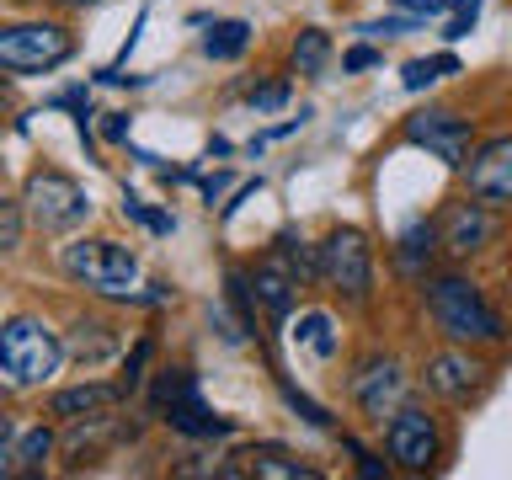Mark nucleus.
Wrapping results in <instances>:
<instances>
[{"label":"nucleus","mask_w":512,"mask_h":480,"mask_svg":"<svg viewBox=\"0 0 512 480\" xmlns=\"http://www.w3.org/2000/svg\"><path fill=\"white\" fill-rule=\"evenodd\" d=\"M128 123H134L128 112H102V139L107 144H128Z\"/></svg>","instance_id":"obj_35"},{"label":"nucleus","mask_w":512,"mask_h":480,"mask_svg":"<svg viewBox=\"0 0 512 480\" xmlns=\"http://www.w3.org/2000/svg\"><path fill=\"white\" fill-rule=\"evenodd\" d=\"M251 22H246V16H230V22H214V32H208V38H203V54L208 59H219V64H230V59H240V54H246V48H251Z\"/></svg>","instance_id":"obj_20"},{"label":"nucleus","mask_w":512,"mask_h":480,"mask_svg":"<svg viewBox=\"0 0 512 480\" xmlns=\"http://www.w3.org/2000/svg\"><path fill=\"white\" fill-rule=\"evenodd\" d=\"M112 347H118V336H112V326H102V320H75L70 342H64V352H70L75 363H86V368L112 358Z\"/></svg>","instance_id":"obj_19"},{"label":"nucleus","mask_w":512,"mask_h":480,"mask_svg":"<svg viewBox=\"0 0 512 480\" xmlns=\"http://www.w3.org/2000/svg\"><path fill=\"white\" fill-rule=\"evenodd\" d=\"M422 27H427L422 16L400 11V16H379V22H363L358 32H363V38H406V32H422Z\"/></svg>","instance_id":"obj_25"},{"label":"nucleus","mask_w":512,"mask_h":480,"mask_svg":"<svg viewBox=\"0 0 512 480\" xmlns=\"http://www.w3.org/2000/svg\"><path fill=\"white\" fill-rule=\"evenodd\" d=\"M251 288H256V310H262L272 326H283V320L294 315L299 283H294V272H288L278 256H267V262H256V267H251Z\"/></svg>","instance_id":"obj_14"},{"label":"nucleus","mask_w":512,"mask_h":480,"mask_svg":"<svg viewBox=\"0 0 512 480\" xmlns=\"http://www.w3.org/2000/svg\"><path fill=\"white\" fill-rule=\"evenodd\" d=\"M475 16H480V6H454V16H448V27H443V38H448V43H459V38H470V27H475Z\"/></svg>","instance_id":"obj_33"},{"label":"nucleus","mask_w":512,"mask_h":480,"mask_svg":"<svg viewBox=\"0 0 512 480\" xmlns=\"http://www.w3.org/2000/svg\"><path fill=\"white\" fill-rule=\"evenodd\" d=\"M224 187H230V171H214V176H203V198L214 203V198H224Z\"/></svg>","instance_id":"obj_36"},{"label":"nucleus","mask_w":512,"mask_h":480,"mask_svg":"<svg viewBox=\"0 0 512 480\" xmlns=\"http://www.w3.org/2000/svg\"><path fill=\"white\" fill-rule=\"evenodd\" d=\"M123 214L134 219V224H144V230H155V235H171V230H176V219H171V214H155V208H150V203H139L134 192H123Z\"/></svg>","instance_id":"obj_27"},{"label":"nucleus","mask_w":512,"mask_h":480,"mask_svg":"<svg viewBox=\"0 0 512 480\" xmlns=\"http://www.w3.org/2000/svg\"><path fill=\"white\" fill-rule=\"evenodd\" d=\"M272 256L294 272V283L299 288H315V283H326V267H320V246H310L299 230H278V240H272Z\"/></svg>","instance_id":"obj_17"},{"label":"nucleus","mask_w":512,"mask_h":480,"mask_svg":"<svg viewBox=\"0 0 512 480\" xmlns=\"http://www.w3.org/2000/svg\"><path fill=\"white\" fill-rule=\"evenodd\" d=\"M246 102H251V112H278L288 102V80H262V86L246 91Z\"/></svg>","instance_id":"obj_30"},{"label":"nucleus","mask_w":512,"mask_h":480,"mask_svg":"<svg viewBox=\"0 0 512 480\" xmlns=\"http://www.w3.org/2000/svg\"><path fill=\"white\" fill-rule=\"evenodd\" d=\"M422 384L438 400H448V406H464L470 395H480L491 384V368L480 363V358H470V347H443V352H432L427 358V368H422Z\"/></svg>","instance_id":"obj_11"},{"label":"nucleus","mask_w":512,"mask_h":480,"mask_svg":"<svg viewBox=\"0 0 512 480\" xmlns=\"http://www.w3.org/2000/svg\"><path fill=\"white\" fill-rule=\"evenodd\" d=\"M155 416H160V422H166L171 432H182V438H198V443H214V438H235V422H230V416H219V411H208L198 390L176 395L171 406H160Z\"/></svg>","instance_id":"obj_13"},{"label":"nucleus","mask_w":512,"mask_h":480,"mask_svg":"<svg viewBox=\"0 0 512 480\" xmlns=\"http://www.w3.org/2000/svg\"><path fill=\"white\" fill-rule=\"evenodd\" d=\"M390 6L395 11H411V16H422V22H427V16H443L454 0H390Z\"/></svg>","instance_id":"obj_34"},{"label":"nucleus","mask_w":512,"mask_h":480,"mask_svg":"<svg viewBox=\"0 0 512 480\" xmlns=\"http://www.w3.org/2000/svg\"><path fill=\"white\" fill-rule=\"evenodd\" d=\"M123 395V384H70V390H59L54 400H48V416L54 422H91V416L112 411Z\"/></svg>","instance_id":"obj_15"},{"label":"nucleus","mask_w":512,"mask_h":480,"mask_svg":"<svg viewBox=\"0 0 512 480\" xmlns=\"http://www.w3.org/2000/svg\"><path fill=\"white\" fill-rule=\"evenodd\" d=\"M443 251V240H438V224L432 219H416V224H406L400 230V240H395V267L406 272V278H427L432 272V256Z\"/></svg>","instance_id":"obj_16"},{"label":"nucleus","mask_w":512,"mask_h":480,"mask_svg":"<svg viewBox=\"0 0 512 480\" xmlns=\"http://www.w3.org/2000/svg\"><path fill=\"white\" fill-rule=\"evenodd\" d=\"M422 283H427L422 288L427 315L443 342H459V347H502L507 342V320L496 315V304L480 294L475 278H464V272H432Z\"/></svg>","instance_id":"obj_1"},{"label":"nucleus","mask_w":512,"mask_h":480,"mask_svg":"<svg viewBox=\"0 0 512 480\" xmlns=\"http://www.w3.org/2000/svg\"><path fill=\"white\" fill-rule=\"evenodd\" d=\"M294 342H299L304 352H315L320 363H331V358H336V320H331L326 310H304L299 326H294Z\"/></svg>","instance_id":"obj_21"},{"label":"nucleus","mask_w":512,"mask_h":480,"mask_svg":"<svg viewBox=\"0 0 512 480\" xmlns=\"http://www.w3.org/2000/svg\"><path fill=\"white\" fill-rule=\"evenodd\" d=\"M288 59H294V75H320L331 59V38L320 27H299L294 43H288Z\"/></svg>","instance_id":"obj_22"},{"label":"nucleus","mask_w":512,"mask_h":480,"mask_svg":"<svg viewBox=\"0 0 512 480\" xmlns=\"http://www.w3.org/2000/svg\"><path fill=\"white\" fill-rule=\"evenodd\" d=\"M64 363V342L38 315H11L0 326V368L11 384H48Z\"/></svg>","instance_id":"obj_3"},{"label":"nucleus","mask_w":512,"mask_h":480,"mask_svg":"<svg viewBox=\"0 0 512 480\" xmlns=\"http://www.w3.org/2000/svg\"><path fill=\"white\" fill-rule=\"evenodd\" d=\"M400 134H406V144H416V150L438 155L448 171H464V166H470V150H475V123H470V118H459V112H448V107L411 112Z\"/></svg>","instance_id":"obj_9"},{"label":"nucleus","mask_w":512,"mask_h":480,"mask_svg":"<svg viewBox=\"0 0 512 480\" xmlns=\"http://www.w3.org/2000/svg\"><path fill=\"white\" fill-rule=\"evenodd\" d=\"M342 448H347V454H352V459H358V475H363V480H384V475H390V470H395V464H390V459H379V454H368V448H363L358 438H347V432H342Z\"/></svg>","instance_id":"obj_28"},{"label":"nucleus","mask_w":512,"mask_h":480,"mask_svg":"<svg viewBox=\"0 0 512 480\" xmlns=\"http://www.w3.org/2000/svg\"><path fill=\"white\" fill-rule=\"evenodd\" d=\"M16 470V459H11V448H0V480H6Z\"/></svg>","instance_id":"obj_38"},{"label":"nucleus","mask_w":512,"mask_h":480,"mask_svg":"<svg viewBox=\"0 0 512 480\" xmlns=\"http://www.w3.org/2000/svg\"><path fill=\"white\" fill-rule=\"evenodd\" d=\"M16 246H22V203L0 198V251H16Z\"/></svg>","instance_id":"obj_29"},{"label":"nucleus","mask_w":512,"mask_h":480,"mask_svg":"<svg viewBox=\"0 0 512 480\" xmlns=\"http://www.w3.org/2000/svg\"><path fill=\"white\" fill-rule=\"evenodd\" d=\"M64 278H75L86 294L96 299H118V304H139V256L118 246V240H70L59 251Z\"/></svg>","instance_id":"obj_2"},{"label":"nucleus","mask_w":512,"mask_h":480,"mask_svg":"<svg viewBox=\"0 0 512 480\" xmlns=\"http://www.w3.org/2000/svg\"><path fill=\"white\" fill-rule=\"evenodd\" d=\"M246 475H256V480H315L320 470L315 464H304V459H294L288 448H278V443H262V448H246Z\"/></svg>","instance_id":"obj_18"},{"label":"nucleus","mask_w":512,"mask_h":480,"mask_svg":"<svg viewBox=\"0 0 512 480\" xmlns=\"http://www.w3.org/2000/svg\"><path fill=\"white\" fill-rule=\"evenodd\" d=\"M59 6H96V0H59Z\"/></svg>","instance_id":"obj_39"},{"label":"nucleus","mask_w":512,"mask_h":480,"mask_svg":"<svg viewBox=\"0 0 512 480\" xmlns=\"http://www.w3.org/2000/svg\"><path fill=\"white\" fill-rule=\"evenodd\" d=\"M384 454H390V464H395V470H406V475L438 470V459H443L438 416H432L427 406H416V400H406V406L384 422Z\"/></svg>","instance_id":"obj_6"},{"label":"nucleus","mask_w":512,"mask_h":480,"mask_svg":"<svg viewBox=\"0 0 512 480\" xmlns=\"http://www.w3.org/2000/svg\"><path fill=\"white\" fill-rule=\"evenodd\" d=\"M496 208L491 203H480V198H459V203H448L443 208V219H438V240H443V251L454 256V262H470V256H480L496 240Z\"/></svg>","instance_id":"obj_10"},{"label":"nucleus","mask_w":512,"mask_h":480,"mask_svg":"<svg viewBox=\"0 0 512 480\" xmlns=\"http://www.w3.org/2000/svg\"><path fill=\"white\" fill-rule=\"evenodd\" d=\"M150 352H155V336H139V342H134V352H128V358H123V395H134L139 390V384H144V363H150Z\"/></svg>","instance_id":"obj_26"},{"label":"nucleus","mask_w":512,"mask_h":480,"mask_svg":"<svg viewBox=\"0 0 512 480\" xmlns=\"http://www.w3.org/2000/svg\"><path fill=\"white\" fill-rule=\"evenodd\" d=\"M320 267H326V288L331 294H342L347 304H368L374 294V246H368L363 230H352V224H336V230L320 240Z\"/></svg>","instance_id":"obj_5"},{"label":"nucleus","mask_w":512,"mask_h":480,"mask_svg":"<svg viewBox=\"0 0 512 480\" xmlns=\"http://www.w3.org/2000/svg\"><path fill=\"white\" fill-rule=\"evenodd\" d=\"M48 454H54V432L48 427H32V432H22V438H16V448H11V459H16V470H43L48 464Z\"/></svg>","instance_id":"obj_23"},{"label":"nucleus","mask_w":512,"mask_h":480,"mask_svg":"<svg viewBox=\"0 0 512 480\" xmlns=\"http://www.w3.org/2000/svg\"><path fill=\"white\" fill-rule=\"evenodd\" d=\"M347 390H352V406H358L368 422L384 427L400 406H406L411 379H406V368H400V358H390V352H368V358L352 368Z\"/></svg>","instance_id":"obj_8"},{"label":"nucleus","mask_w":512,"mask_h":480,"mask_svg":"<svg viewBox=\"0 0 512 480\" xmlns=\"http://www.w3.org/2000/svg\"><path fill=\"white\" fill-rule=\"evenodd\" d=\"M278 395L288 400V411H299L310 427H331V411H326V406H315V400L304 395V390H294V384H288L283 374H278Z\"/></svg>","instance_id":"obj_24"},{"label":"nucleus","mask_w":512,"mask_h":480,"mask_svg":"<svg viewBox=\"0 0 512 480\" xmlns=\"http://www.w3.org/2000/svg\"><path fill=\"white\" fill-rule=\"evenodd\" d=\"M22 203H27V214L43 235H64V230H75V224H86V214H91L86 187L64 171H32Z\"/></svg>","instance_id":"obj_7"},{"label":"nucleus","mask_w":512,"mask_h":480,"mask_svg":"<svg viewBox=\"0 0 512 480\" xmlns=\"http://www.w3.org/2000/svg\"><path fill=\"white\" fill-rule=\"evenodd\" d=\"M379 59H384V54H379L374 43H358V48H347V54H342V70H347V75H358V70H374Z\"/></svg>","instance_id":"obj_32"},{"label":"nucleus","mask_w":512,"mask_h":480,"mask_svg":"<svg viewBox=\"0 0 512 480\" xmlns=\"http://www.w3.org/2000/svg\"><path fill=\"white\" fill-rule=\"evenodd\" d=\"M432 80H443L438 59H411V64H406V75H400V86H406V91H427Z\"/></svg>","instance_id":"obj_31"},{"label":"nucleus","mask_w":512,"mask_h":480,"mask_svg":"<svg viewBox=\"0 0 512 480\" xmlns=\"http://www.w3.org/2000/svg\"><path fill=\"white\" fill-rule=\"evenodd\" d=\"M11 443H16V422H11L6 411H0V448H11Z\"/></svg>","instance_id":"obj_37"},{"label":"nucleus","mask_w":512,"mask_h":480,"mask_svg":"<svg viewBox=\"0 0 512 480\" xmlns=\"http://www.w3.org/2000/svg\"><path fill=\"white\" fill-rule=\"evenodd\" d=\"M464 187H470V198L491 203V208H512V134L486 139L480 150H470Z\"/></svg>","instance_id":"obj_12"},{"label":"nucleus","mask_w":512,"mask_h":480,"mask_svg":"<svg viewBox=\"0 0 512 480\" xmlns=\"http://www.w3.org/2000/svg\"><path fill=\"white\" fill-rule=\"evenodd\" d=\"M75 54L70 27L59 22H11L0 27V75H48Z\"/></svg>","instance_id":"obj_4"}]
</instances>
